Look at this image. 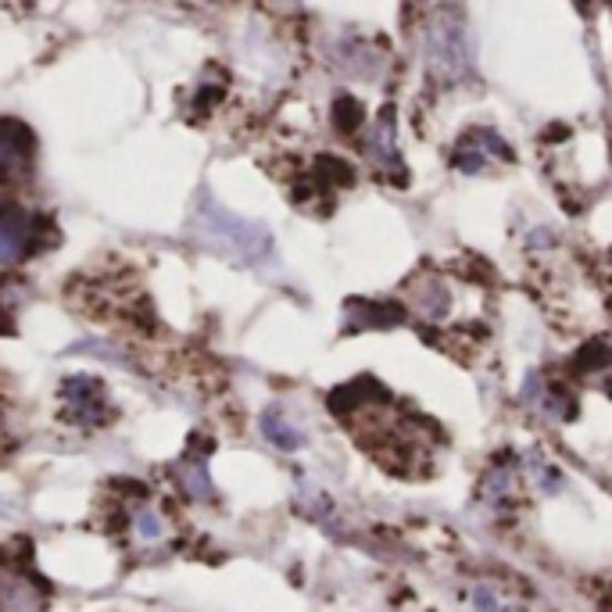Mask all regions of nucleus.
I'll list each match as a JSON object with an SVG mask.
<instances>
[{"instance_id":"nucleus-11","label":"nucleus","mask_w":612,"mask_h":612,"mask_svg":"<svg viewBox=\"0 0 612 612\" xmlns=\"http://www.w3.org/2000/svg\"><path fill=\"white\" fill-rule=\"evenodd\" d=\"M133 530H136V538H141V541H158L162 533H165L162 519L151 512V509H141V512L133 516Z\"/></svg>"},{"instance_id":"nucleus-1","label":"nucleus","mask_w":612,"mask_h":612,"mask_svg":"<svg viewBox=\"0 0 612 612\" xmlns=\"http://www.w3.org/2000/svg\"><path fill=\"white\" fill-rule=\"evenodd\" d=\"M426 65L440 83H466L473 75L469 25L455 8L437 11L431 29H426Z\"/></svg>"},{"instance_id":"nucleus-8","label":"nucleus","mask_w":612,"mask_h":612,"mask_svg":"<svg viewBox=\"0 0 612 612\" xmlns=\"http://www.w3.org/2000/svg\"><path fill=\"white\" fill-rule=\"evenodd\" d=\"M448 290L440 287L437 280H426L423 283V294H416V309L426 315V319H445V309H448Z\"/></svg>"},{"instance_id":"nucleus-4","label":"nucleus","mask_w":612,"mask_h":612,"mask_svg":"<svg viewBox=\"0 0 612 612\" xmlns=\"http://www.w3.org/2000/svg\"><path fill=\"white\" fill-rule=\"evenodd\" d=\"M487 155H495V158H509V144L501 141V136L495 129H473L463 144H458V168L463 173H484V165H487Z\"/></svg>"},{"instance_id":"nucleus-6","label":"nucleus","mask_w":612,"mask_h":612,"mask_svg":"<svg viewBox=\"0 0 612 612\" xmlns=\"http://www.w3.org/2000/svg\"><path fill=\"white\" fill-rule=\"evenodd\" d=\"M0 612H43V594L29 577L0 580Z\"/></svg>"},{"instance_id":"nucleus-5","label":"nucleus","mask_w":612,"mask_h":612,"mask_svg":"<svg viewBox=\"0 0 612 612\" xmlns=\"http://www.w3.org/2000/svg\"><path fill=\"white\" fill-rule=\"evenodd\" d=\"M29 237H33V222L25 211L4 208L0 211V266H14L29 251Z\"/></svg>"},{"instance_id":"nucleus-3","label":"nucleus","mask_w":612,"mask_h":612,"mask_svg":"<svg viewBox=\"0 0 612 612\" xmlns=\"http://www.w3.org/2000/svg\"><path fill=\"white\" fill-rule=\"evenodd\" d=\"M29 147L33 136L19 122H0V179H19L29 168Z\"/></svg>"},{"instance_id":"nucleus-12","label":"nucleus","mask_w":612,"mask_h":612,"mask_svg":"<svg viewBox=\"0 0 612 612\" xmlns=\"http://www.w3.org/2000/svg\"><path fill=\"white\" fill-rule=\"evenodd\" d=\"M473 599H477V609H480V612H498V605H495V594L487 591V588H477V594H473Z\"/></svg>"},{"instance_id":"nucleus-9","label":"nucleus","mask_w":612,"mask_h":612,"mask_svg":"<svg viewBox=\"0 0 612 612\" xmlns=\"http://www.w3.org/2000/svg\"><path fill=\"white\" fill-rule=\"evenodd\" d=\"M179 484H183V491H187L190 498H208L211 495V480H208L205 463L179 466Z\"/></svg>"},{"instance_id":"nucleus-7","label":"nucleus","mask_w":612,"mask_h":612,"mask_svg":"<svg viewBox=\"0 0 612 612\" xmlns=\"http://www.w3.org/2000/svg\"><path fill=\"white\" fill-rule=\"evenodd\" d=\"M262 434H266L277 448H283V452H294V448H301V445H304V437H301L298 426H294V423H287L277 408H269L266 416H262Z\"/></svg>"},{"instance_id":"nucleus-2","label":"nucleus","mask_w":612,"mask_h":612,"mask_svg":"<svg viewBox=\"0 0 612 612\" xmlns=\"http://www.w3.org/2000/svg\"><path fill=\"white\" fill-rule=\"evenodd\" d=\"M61 394H65V416L72 423L80 426H101L104 419H108V405H104V394H101V384L90 376H69L65 387H61Z\"/></svg>"},{"instance_id":"nucleus-10","label":"nucleus","mask_w":612,"mask_h":612,"mask_svg":"<svg viewBox=\"0 0 612 612\" xmlns=\"http://www.w3.org/2000/svg\"><path fill=\"white\" fill-rule=\"evenodd\" d=\"M370 147H373V155L384 162V165H397V155H394V129H391V118H384L376 126V133H373V141H370Z\"/></svg>"}]
</instances>
